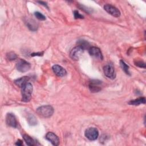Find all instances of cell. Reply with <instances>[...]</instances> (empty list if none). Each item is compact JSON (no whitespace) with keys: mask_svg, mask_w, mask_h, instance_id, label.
<instances>
[{"mask_svg":"<svg viewBox=\"0 0 146 146\" xmlns=\"http://www.w3.org/2000/svg\"><path fill=\"white\" fill-rule=\"evenodd\" d=\"M29 79H30L29 77L25 76L15 80L14 82L17 86L22 88L24 85H25L26 83H28L27 82L29 80Z\"/></svg>","mask_w":146,"mask_h":146,"instance_id":"cell-14","label":"cell"},{"mask_svg":"<svg viewBox=\"0 0 146 146\" xmlns=\"http://www.w3.org/2000/svg\"><path fill=\"white\" fill-rule=\"evenodd\" d=\"M43 54V52H37V53H33L31 54L32 56H42Z\"/></svg>","mask_w":146,"mask_h":146,"instance_id":"cell-25","label":"cell"},{"mask_svg":"<svg viewBox=\"0 0 146 146\" xmlns=\"http://www.w3.org/2000/svg\"><path fill=\"white\" fill-rule=\"evenodd\" d=\"M27 121L29 124L31 125H35L37 124V120L33 114H30L27 116Z\"/></svg>","mask_w":146,"mask_h":146,"instance_id":"cell-19","label":"cell"},{"mask_svg":"<svg viewBox=\"0 0 146 146\" xmlns=\"http://www.w3.org/2000/svg\"><path fill=\"white\" fill-rule=\"evenodd\" d=\"M34 14L35 17L38 19H39L40 21H44V20H46V17L43 14L40 13V12H38V11L35 12Z\"/></svg>","mask_w":146,"mask_h":146,"instance_id":"cell-21","label":"cell"},{"mask_svg":"<svg viewBox=\"0 0 146 146\" xmlns=\"http://www.w3.org/2000/svg\"><path fill=\"white\" fill-rule=\"evenodd\" d=\"M102 82L99 80H91L89 83V88L92 92H98L101 90Z\"/></svg>","mask_w":146,"mask_h":146,"instance_id":"cell-9","label":"cell"},{"mask_svg":"<svg viewBox=\"0 0 146 146\" xmlns=\"http://www.w3.org/2000/svg\"><path fill=\"white\" fill-rule=\"evenodd\" d=\"M30 67H31L30 63L22 59H18L16 64V68L17 70L21 72H25L29 71Z\"/></svg>","mask_w":146,"mask_h":146,"instance_id":"cell-4","label":"cell"},{"mask_svg":"<svg viewBox=\"0 0 146 146\" xmlns=\"http://www.w3.org/2000/svg\"><path fill=\"white\" fill-rule=\"evenodd\" d=\"M84 50L80 46H77L73 48L70 53L71 58L74 60H78L83 53Z\"/></svg>","mask_w":146,"mask_h":146,"instance_id":"cell-6","label":"cell"},{"mask_svg":"<svg viewBox=\"0 0 146 146\" xmlns=\"http://www.w3.org/2000/svg\"><path fill=\"white\" fill-rule=\"evenodd\" d=\"M84 135L90 140H95L99 136V131L95 127H89L86 129Z\"/></svg>","mask_w":146,"mask_h":146,"instance_id":"cell-3","label":"cell"},{"mask_svg":"<svg viewBox=\"0 0 146 146\" xmlns=\"http://www.w3.org/2000/svg\"><path fill=\"white\" fill-rule=\"evenodd\" d=\"M6 124L11 127L16 128L17 127V121L15 115L11 113H8L6 116Z\"/></svg>","mask_w":146,"mask_h":146,"instance_id":"cell-10","label":"cell"},{"mask_svg":"<svg viewBox=\"0 0 146 146\" xmlns=\"http://www.w3.org/2000/svg\"><path fill=\"white\" fill-rule=\"evenodd\" d=\"M37 113L43 117H50L54 113V108L50 105H44L39 107L36 110Z\"/></svg>","mask_w":146,"mask_h":146,"instance_id":"cell-2","label":"cell"},{"mask_svg":"<svg viewBox=\"0 0 146 146\" xmlns=\"http://www.w3.org/2000/svg\"><path fill=\"white\" fill-rule=\"evenodd\" d=\"M74 15L75 19H83L84 18V17L81 15L77 10H75L74 11Z\"/></svg>","mask_w":146,"mask_h":146,"instance_id":"cell-23","label":"cell"},{"mask_svg":"<svg viewBox=\"0 0 146 146\" xmlns=\"http://www.w3.org/2000/svg\"><path fill=\"white\" fill-rule=\"evenodd\" d=\"M89 54L90 55L92 56L93 58L99 59V60H103V54L102 53V51H100V50L97 47H91L89 48L88 50Z\"/></svg>","mask_w":146,"mask_h":146,"instance_id":"cell-8","label":"cell"},{"mask_svg":"<svg viewBox=\"0 0 146 146\" xmlns=\"http://www.w3.org/2000/svg\"><path fill=\"white\" fill-rule=\"evenodd\" d=\"M52 69L54 74L58 76L62 77L67 74L66 70L61 66H59L58 64L54 65L52 67Z\"/></svg>","mask_w":146,"mask_h":146,"instance_id":"cell-12","label":"cell"},{"mask_svg":"<svg viewBox=\"0 0 146 146\" xmlns=\"http://www.w3.org/2000/svg\"><path fill=\"white\" fill-rule=\"evenodd\" d=\"M135 64L136 66H137L139 67H142V68H145V64L143 61L137 60L136 62H135Z\"/></svg>","mask_w":146,"mask_h":146,"instance_id":"cell-22","label":"cell"},{"mask_svg":"<svg viewBox=\"0 0 146 146\" xmlns=\"http://www.w3.org/2000/svg\"><path fill=\"white\" fill-rule=\"evenodd\" d=\"M22 101L24 102H29L31 99V94L33 87L30 83H27L21 88Z\"/></svg>","mask_w":146,"mask_h":146,"instance_id":"cell-1","label":"cell"},{"mask_svg":"<svg viewBox=\"0 0 146 146\" xmlns=\"http://www.w3.org/2000/svg\"><path fill=\"white\" fill-rule=\"evenodd\" d=\"M104 9L108 14L115 17H119L120 15V12L119 9L112 5L106 4L104 6Z\"/></svg>","mask_w":146,"mask_h":146,"instance_id":"cell-7","label":"cell"},{"mask_svg":"<svg viewBox=\"0 0 146 146\" xmlns=\"http://www.w3.org/2000/svg\"><path fill=\"white\" fill-rule=\"evenodd\" d=\"M15 145H22V141L21 140H18L15 143Z\"/></svg>","mask_w":146,"mask_h":146,"instance_id":"cell-26","label":"cell"},{"mask_svg":"<svg viewBox=\"0 0 146 146\" xmlns=\"http://www.w3.org/2000/svg\"><path fill=\"white\" fill-rule=\"evenodd\" d=\"M6 58L9 60H14L18 58L17 55L14 52H9L6 54Z\"/></svg>","mask_w":146,"mask_h":146,"instance_id":"cell-20","label":"cell"},{"mask_svg":"<svg viewBox=\"0 0 146 146\" xmlns=\"http://www.w3.org/2000/svg\"><path fill=\"white\" fill-rule=\"evenodd\" d=\"M23 138L24 141L26 142V144L30 146H33L35 145L36 144L35 143V141L30 136L27 135H23Z\"/></svg>","mask_w":146,"mask_h":146,"instance_id":"cell-16","label":"cell"},{"mask_svg":"<svg viewBox=\"0 0 146 146\" xmlns=\"http://www.w3.org/2000/svg\"><path fill=\"white\" fill-rule=\"evenodd\" d=\"M103 72L104 75L111 79H113L116 77L115 68L112 64H106L103 67Z\"/></svg>","mask_w":146,"mask_h":146,"instance_id":"cell-5","label":"cell"},{"mask_svg":"<svg viewBox=\"0 0 146 146\" xmlns=\"http://www.w3.org/2000/svg\"><path fill=\"white\" fill-rule=\"evenodd\" d=\"M145 103V98L144 97H140L136 99H133L128 102V104L130 105L133 106H139L140 104Z\"/></svg>","mask_w":146,"mask_h":146,"instance_id":"cell-15","label":"cell"},{"mask_svg":"<svg viewBox=\"0 0 146 146\" xmlns=\"http://www.w3.org/2000/svg\"><path fill=\"white\" fill-rule=\"evenodd\" d=\"M38 2L39 3H40V4H41L42 5L44 6V7H47V9H48V6H47V3L46 2H43V1H38Z\"/></svg>","mask_w":146,"mask_h":146,"instance_id":"cell-24","label":"cell"},{"mask_svg":"<svg viewBox=\"0 0 146 146\" xmlns=\"http://www.w3.org/2000/svg\"><path fill=\"white\" fill-rule=\"evenodd\" d=\"M77 43H78V46L81 47L83 50L90 48V43L87 40H85L84 39L79 40L77 42Z\"/></svg>","mask_w":146,"mask_h":146,"instance_id":"cell-17","label":"cell"},{"mask_svg":"<svg viewBox=\"0 0 146 146\" xmlns=\"http://www.w3.org/2000/svg\"><path fill=\"white\" fill-rule=\"evenodd\" d=\"M120 65L121 68H122V70L124 71V72L128 75H131L130 72L129 71V66L124 62V61H123V60H120Z\"/></svg>","mask_w":146,"mask_h":146,"instance_id":"cell-18","label":"cell"},{"mask_svg":"<svg viewBox=\"0 0 146 146\" xmlns=\"http://www.w3.org/2000/svg\"><path fill=\"white\" fill-rule=\"evenodd\" d=\"M46 139L48 140L54 145H58L59 144V137L53 132H48L46 135Z\"/></svg>","mask_w":146,"mask_h":146,"instance_id":"cell-11","label":"cell"},{"mask_svg":"<svg viewBox=\"0 0 146 146\" xmlns=\"http://www.w3.org/2000/svg\"><path fill=\"white\" fill-rule=\"evenodd\" d=\"M25 24L27 26V27L31 31H36L38 29V25L36 22L31 19H26Z\"/></svg>","mask_w":146,"mask_h":146,"instance_id":"cell-13","label":"cell"}]
</instances>
